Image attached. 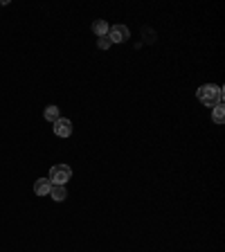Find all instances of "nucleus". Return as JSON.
<instances>
[{
    "mask_svg": "<svg viewBox=\"0 0 225 252\" xmlns=\"http://www.w3.org/2000/svg\"><path fill=\"white\" fill-rule=\"evenodd\" d=\"M108 30L110 27H108V23L106 21H95L93 23V32L97 34V36H108Z\"/></svg>",
    "mask_w": 225,
    "mask_h": 252,
    "instance_id": "obj_7",
    "label": "nucleus"
},
{
    "mask_svg": "<svg viewBox=\"0 0 225 252\" xmlns=\"http://www.w3.org/2000/svg\"><path fill=\"white\" fill-rule=\"evenodd\" d=\"M54 124V135L59 137H70V133H72V122L65 120V117H59L57 122H52Z\"/></svg>",
    "mask_w": 225,
    "mask_h": 252,
    "instance_id": "obj_4",
    "label": "nucleus"
},
{
    "mask_svg": "<svg viewBox=\"0 0 225 252\" xmlns=\"http://www.w3.org/2000/svg\"><path fill=\"white\" fill-rule=\"evenodd\" d=\"M43 117H45L47 122H57L59 120V108L57 106H47V108L43 110Z\"/></svg>",
    "mask_w": 225,
    "mask_h": 252,
    "instance_id": "obj_9",
    "label": "nucleus"
},
{
    "mask_svg": "<svg viewBox=\"0 0 225 252\" xmlns=\"http://www.w3.org/2000/svg\"><path fill=\"white\" fill-rule=\"evenodd\" d=\"M50 198H54L57 203H61V200L68 198V191H65V185H52V189H50Z\"/></svg>",
    "mask_w": 225,
    "mask_h": 252,
    "instance_id": "obj_6",
    "label": "nucleus"
},
{
    "mask_svg": "<svg viewBox=\"0 0 225 252\" xmlns=\"http://www.w3.org/2000/svg\"><path fill=\"white\" fill-rule=\"evenodd\" d=\"M129 36H131V32H129L126 25H113L108 30L110 43H124V41H129Z\"/></svg>",
    "mask_w": 225,
    "mask_h": 252,
    "instance_id": "obj_3",
    "label": "nucleus"
},
{
    "mask_svg": "<svg viewBox=\"0 0 225 252\" xmlns=\"http://www.w3.org/2000/svg\"><path fill=\"white\" fill-rule=\"evenodd\" d=\"M70 178H72V169L68 164H54L50 169V176H47V180L52 185H65Z\"/></svg>",
    "mask_w": 225,
    "mask_h": 252,
    "instance_id": "obj_2",
    "label": "nucleus"
},
{
    "mask_svg": "<svg viewBox=\"0 0 225 252\" xmlns=\"http://www.w3.org/2000/svg\"><path fill=\"white\" fill-rule=\"evenodd\" d=\"M50 189H52V183L47 178H38L34 183V194L36 196H50Z\"/></svg>",
    "mask_w": 225,
    "mask_h": 252,
    "instance_id": "obj_5",
    "label": "nucleus"
},
{
    "mask_svg": "<svg viewBox=\"0 0 225 252\" xmlns=\"http://www.w3.org/2000/svg\"><path fill=\"white\" fill-rule=\"evenodd\" d=\"M212 120H214L216 124H223V120H225V108H223V104H216V106H214V110H212Z\"/></svg>",
    "mask_w": 225,
    "mask_h": 252,
    "instance_id": "obj_8",
    "label": "nucleus"
},
{
    "mask_svg": "<svg viewBox=\"0 0 225 252\" xmlns=\"http://www.w3.org/2000/svg\"><path fill=\"white\" fill-rule=\"evenodd\" d=\"M196 97H198L200 104L214 108L216 104H223V88H221V86H214V84H205L196 90Z\"/></svg>",
    "mask_w": 225,
    "mask_h": 252,
    "instance_id": "obj_1",
    "label": "nucleus"
},
{
    "mask_svg": "<svg viewBox=\"0 0 225 252\" xmlns=\"http://www.w3.org/2000/svg\"><path fill=\"white\" fill-rule=\"evenodd\" d=\"M97 45H99L101 50H106V47H110V38H108V36H99V41H97Z\"/></svg>",
    "mask_w": 225,
    "mask_h": 252,
    "instance_id": "obj_10",
    "label": "nucleus"
}]
</instances>
